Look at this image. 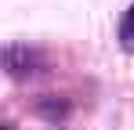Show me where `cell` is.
<instances>
[{"label": "cell", "instance_id": "2", "mask_svg": "<svg viewBox=\"0 0 134 130\" xmlns=\"http://www.w3.org/2000/svg\"><path fill=\"white\" fill-rule=\"evenodd\" d=\"M120 47L127 54H134V4L123 11V22H120Z\"/></svg>", "mask_w": 134, "mask_h": 130}, {"label": "cell", "instance_id": "1", "mask_svg": "<svg viewBox=\"0 0 134 130\" xmlns=\"http://www.w3.org/2000/svg\"><path fill=\"white\" fill-rule=\"evenodd\" d=\"M4 65H7V72H11V76H25V72H33V65H36V54H33L29 47H18V43H11V47L4 51Z\"/></svg>", "mask_w": 134, "mask_h": 130}, {"label": "cell", "instance_id": "3", "mask_svg": "<svg viewBox=\"0 0 134 130\" xmlns=\"http://www.w3.org/2000/svg\"><path fill=\"white\" fill-rule=\"evenodd\" d=\"M4 130H11V127H4Z\"/></svg>", "mask_w": 134, "mask_h": 130}]
</instances>
